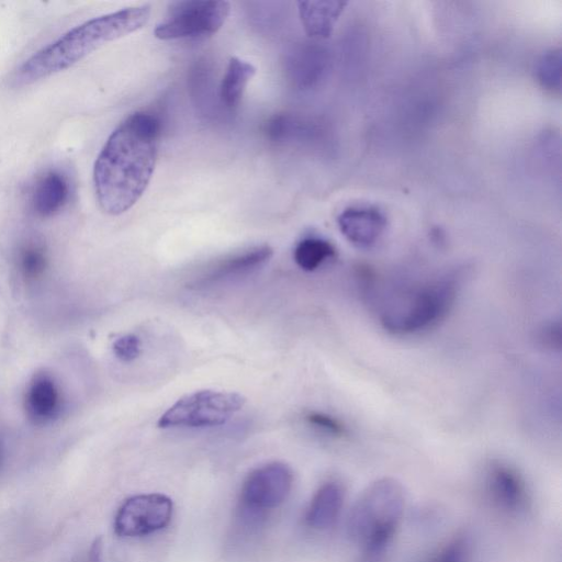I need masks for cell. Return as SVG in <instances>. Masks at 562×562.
<instances>
[{
	"instance_id": "1",
	"label": "cell",
	"mask_w": 562,
	"mask_h": 562,
	"mask_svg": "<svg viewBox=\"0 0 562 562\" xmlns=\"http://www.w3.org/2000/svg\"><path fill=\"white\" fill-rule=\"evenodd\" d=\"M160 135L159 119L140 111L111 133L93 166L95 196L104 213L123 214L140 199L155 170Z\"/></svg>"
},
{
	"instance_id": "2",
	"label": "cell",
	"mask_w": 562,
	"mask_h": 562,
	"mask_svg": "<svg viewBox=\"0 0 562 562\" xmlns=\"http://www.w3.org/2000/svg\"><path fill=\"white\" fill-rule=\"evenodd\" d=\"M150 7L142 4L90 19L60 35L27 58L15 71L14 82L32 85L60 72L106 43L147 24Z\"/></svg>"
},
{
	"instance_id": "3",
	"label": "cell",
	"mask_w": 562,
	"mask_h": 562,
	"mask_svg": "<svg viewBox=\"0 0 562 562\" xmlns=\"http://www.w3.org/2000/svg\"><path fill=\"white\" fill-rule=\"evenodd\" d=\"M404 490L393 477L371 483L352 507L348 536L361 547L360 562H382L404 512Z\"/></svg>"
},
{
	"instance_id": "4",
	"label": "cell",
	"mask_w": 562,
	"mask_h": 562,
	"mask_svg": "<svg viewBox=\"0 0 562 562\" xmlns=\"http://www.w3.org/2000/svg\"><path fill=\"white\" fill-rule=\"evenodd\" d=\"M459 283V277L449 273L414 288L404 299L382 312L383 327L396 335H411L431 328L452 307Z\"/></svg>"
},
{
	"instance_id": "5",
	"label": "cell",
	"mask_w": 562,
	"mask_h": 562,
	"mask_svg": "<svg viewBox=\"0 0 562 562\" xmlns=\"http://www.w3.org/2000/svg\"><path fill=\"white\" fill-rule=\"evenodd\" d=\"M246 404L236 392L200 390L180 397L158 419V427L202 428L227 423Z\"/></svg>"
},
{
	"instance_id": "6",
	"label": "cell",
	"mask_w": 562,
	"mask_h": 562,
	"mask_svg": "<svg viewBox=\"0 0 562 562\" xmlns=\"http://www.w3.org/2000/svg\"><path fill=\"white\" fill-rule=\"evenodd\" d=\"M231 4L223 0L177 1L154 35L162 41L211 36L225 23Z\"/></svg>"
},
{
	"instance_id": "7",
	"label": "cell",
	"mask_w": 562,
	"mask_h": 562,
	"mask_svg": "<svg viewBox=\"0 0 562 562\" xmlns=\"http://www.w3.org/2000/svg\"><path fill=\"white\" fill-rule=\"evenodd\" d=\"M292 482V471L282 462L259 467L247 475L241 485L240 506L251 515L274 509L286 499Z\"/></svg>"
},
{
	"instance_id": "8",
	"label": "cell",
	"mask_w": 562,
	"mask_h": 562,
	"mask_svg": "<svg viewBox=\"0 0 562 562\" xmlns=\"http://www.w3.org/2000/svg\"><path fill=\"white\" fill-rule=\"evenodd\" d=\"M172 501L159 493L128 497L114 517V531L120 537H142L165 528L171 520Z\"/></svg>"
},
{
	"instance_id": "9",
	"label": "cell",
	"mask_w": 562,
	"mask_h": 562,
	"mask_svg": "<svg viewBox=\"0 0 562 562\" xmlns=\"http://www.w3.org/2000/svg\"><path fill=\"white\" fill-rule=\"evenodd\" d=\"M71 181L66 172L48 169L35 178L29 190V206L41 218L60 213L69 203Z\"/></svg>"
},
{
	"instance_id": "10",
	"label": "cell",
	"mask_w": 562,
	"mask_h": 562,
	"mask_svg": "<svg viewBox=\"0 0 562 562\" xmlns=\"http://www.w3.org/2000/svg\"><path fill=\"white\" fill-rule=\"evenodd\" d=\"M486 492L495 505L509 513L526 508L528 496L522 477L512 467L502 462L492 463L485 477Z\"/></svg>"
},
{
	"instance_id": "11",
	"label": "cell",
	"mask_w": 562,
	"mask_h": 562,
	"mask_svg": "<svg viewBox=\"0 0 562 562\" xmlns=\"http://www.w3.org/2000/svg\"><path fill=\"white\" fill-rule=\"evenodd\" d=\"M26 416L35 425H46L61 411V394L52 375L40 372L31 379L24 397Z\"/></svg>"
},
{
	"instance_id": "12",
	"label": "cell",
	"mask_w": 562,
	"mask_h": 562,
	"mask_svg": "<svg viewBox=\"0 0 562 562\" xmlns=\"http://www.w3.org/2000/svg\"><path fill=\"white\" fill-rule=\"evenodd\" d=\"M341 234L353 245L369 247L378 241L386 227L384 215L374 207L353 206L337 220Z\"/></svg>"
},
{
	"instance_id": "13",
	"label": "cell",
	"mask_w": 562,
	"mask_h": 562,
	"mask_svg": "<svg viewBox=\"0 0 562 562\" xmlns=\"http://www.w3.org/2000/svg\"><path fill=\"white\" fill-rule=\"evenodd\" d=\"M344 495V488L337 482L330 481L321 485L307 506L306 525L316 530L331 527L340 514Z\"/></svg>"
},
{
	"instance_id": "14",
	"label": "cell",
	"mask_w": 562,
	"mask_h": 562,
	"mask_svg": "<svg viewBox=\"0 0 562 562\" xmlns=\"http://www.w3.org/2000/svg\"><path fill=\"white\" fill-rule=\"evenodd\" d=\"M273 255L270 246L263 245L221 261L213 270L203 276L196 286H207L236 276L247 273L267 262Z\"/></svg>"
},
{
	"instance_id": "15",
	"label": "cell",
	"mask_w": 562,
	"mask_h": 562,
	"mask_svg": "<svg viewBox=\"0 0 562 562\" xmlns=\"http://www.w3.org/2000/svg\"><path fill=\"white\" fill-rule=\"evenodd\" d=\"M345 4L340 1L299 2L300 19L305 32L315 38L327 37Z\"/></svg>"
},
{
	"instance_id": "16",
	"label": "cell",
	"mask_w": 562,
	"mask_h": 562,
	"mask_svg": "<svg viewBox=\"0 0 562 562\" xmlns=\"http://www.w3.org/2000/svg\"><path fill=\"white\" fill-rule=\"evenodd\" d=\"M256 68L237 57L229 59L226 72L223 77L220 95L228 108H235L240 102L247 83L255 76Z\"/></svg>"
},
{
	"instance_id": "17",
	"label": "cell",
	"mask_w": 562,
	"mask_h": 562,
	"mask_svg": "<svg viewBox=\"0 0 562 562\" xmlns=\"http://www.w3.org/2000/svg\"><path fill=\"white\" fill-rule=\"evenodd\" d=\"M335 255V247L328 240L319 237L302 239L293 251L295 263L305 271L316 270Z\"/></svg>"
},
{
	"instance_id": "18",
	"label": "cell",
	"mask_w": 562,
	"mask_h": 562,
	"mask_svg": "<svg viewBox=\"0 0 562 562\" xmlns=\"http://www.w3.org/2000/svg\"><path fill=\"white\" fill-rule=\"evenodd\" d=\"M16 265L25 281L40 279L47 268V254L44 245L37 240L24 243L18 251Z\"/></svg>"
},
{
	"instance_id": "19",
	"label": "cell",
	"mask_w": 562,
	"mask_h": 562,
	"mask_svg": "<svg viewBox=\"0 0 562 562\" xmlns=\"http://www.w3.org/2000/svg\"><path fill=\"white\" fill-rule=\"evenodd\" d=\"M471 541L464 533H459L448 540L432 554L429 562H470Z\"/></svg>"
},
{
	"instance_id": "20",
	"label": "cell",
	"mask_w": 562,
	"mask_h": 562,
	"mask_svg": "<svg viewBox=\"0 0 562 562\" xmlns=\"http://www.w3.org/2000/svg\"><path fill=\"white\" fill-rule=\"evenodd\" d=\"M537 76L543 87L559 90L561 83L560 50H551L541 57L537 66Z\"/></svg>"
},
{
	"instance_id": "21",
	"label": "cell",
	"mask_w": 562,
	"mask_h": 562,
	"mask_svg": "<svg viewBox=\"0 0 562 562\" xmlns=\"http://www.w3.org/2000/svg\"><path fill=\"white\" fill-rule=\"evenodd\" d=\"M112 351L119 360L131 362L135 360L142 351L140 339L134 334L123 335L113 341Z\"/></svg>"
},
{
	"instance_id": "22",
	"label": "cell",
	"mask_w": 562,
	"mask_h": 562,
	"mask_svg": "<svg viewBox=\"0 0 562 562\" xmlns=\"http://www.w3.org/2000/svg\"><path fill=\"white\" fill-rule=\"evenodd\" d=\"M305 419L313 427L331 436L340 437L346 434L344 424L326 413L310 412L306 414Z\"/></svg>"
},
{
	"instance_id": "23",
	"label": "cell",
	"mask_w": 562,
	"mask_h": 562,
	"mask_svg": "<svg viewBox=\"0 0 562 562\" xmlns=\"http://www.w3.org/2000/svg\"><path fill=\"white\" fill-rule=\"evenodd\" d=\"M543 342L549 346L550 348L557 347L560 349L561 345V326L560 323H552L546 329L542 334Z\"/></svg>"
},
{
	"instance_id": "24",
	"label": "cell",
	"mask_w": 562,
	"mask_h": 562,
	"mask_svg": "<svg viewBox=\"0 0 562 562\" xmlns=\"http://www.w3.org/2000/svg\"><path fill=\"white\" fill-rule=\"evenodd\" d=\"M102 539L95 538L88 553V562H102Z\"/></svg>"
},
{
	"instance_id": "25",
	"label": "cell",
	"mask_w": 562,
	"mask_h": 562,
	"mask_svg": "<svg viewBox=\"0 0 562 562\" xmlns=\"http://www.w3.org/2000/svg\"><path fill=\"white\" fill-rule=\"evenodd\" d=\"M3 458H4V450H3V445L0 440V469L2 467V463H3Z\"/></svg>"
}]
</instances>
